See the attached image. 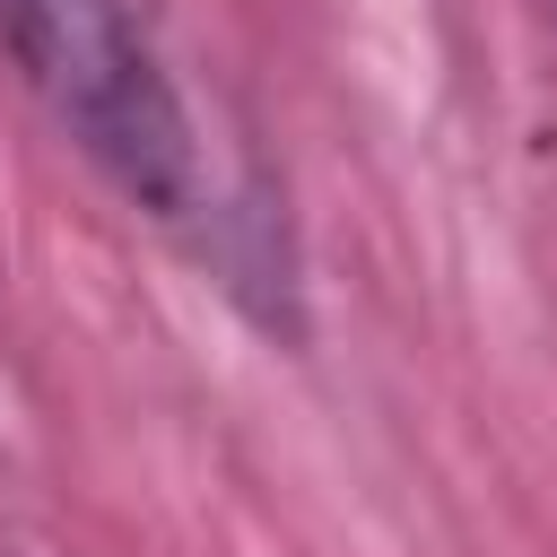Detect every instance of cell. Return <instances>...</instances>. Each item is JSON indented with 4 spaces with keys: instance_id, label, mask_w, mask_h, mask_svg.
Masks as SVG:
<instances>
[{
    "instance_id": "6da1fadb",
    "label": "cell",
    "mask_w": 557,
    "mask_h": 557,
    "mask_svg": "<svg viewBox=\"0 0 557 557\" xmlns=\"http://www.w3.org/2000/svg\"><path fill=\"white\" fill-rule=\"evenodd\" d=\"M0 35L44 87V104L139 209L157 218L200 209V148L131 0H0Z\"/></svg>"
}]
</instances>
